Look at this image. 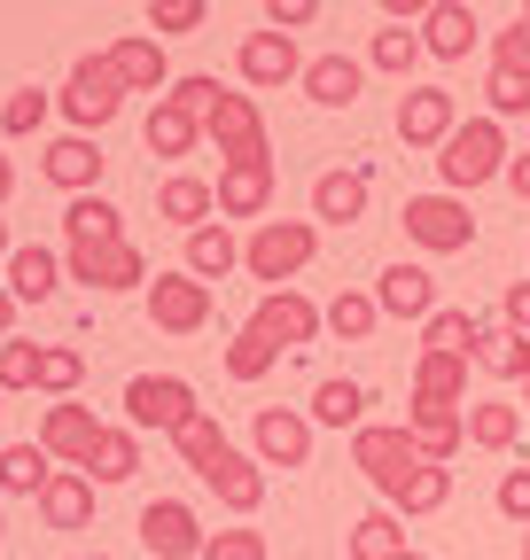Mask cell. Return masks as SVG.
<instances>
[{
  "instance_id": "15",
  "label": "cell",
  "mask_w": 530,
  "mask_h": 560,
  "mask_svg": "<svg viewBox=\"0 0 530 560\" xmlns=\"http://www.w3.org/2000/svg\"><path fill=\"white\" fill-rule=\"evenodd\" d=\"M39 444H47V459H55V467H79V475H87V459H94V444H102L94 405L55 397V405H47V420H39Z\"/></svg>"
},
{
  "instance_id": "29",
  "label": "cell",
  "mask_w": 530,
  "mask_h": 560,
  "mask_svg": "<svg viewBox=\"0 0 530 560\" xmlns=\"http://www.w3.org/2000/svg\"><path fill=\"white\" fill-rule=\"evenodd\" d=\"M0 265H9V296H16V304H47V296L62 289V257H55V249H39V242L9 249Z\"/></svg>"
},
{
  "instance_id": "34",
  "label": "cell",
  "mask_w": 530,
  "mask_h": 560,
  "mask_svg": "<svg viewBox=\"0 0 530 560\" xmlns=\"http://www.w3.org/2000/svg\"><path fill=\"white\" fill-rule=\"evenodd\" d=\"M398 552H414V545H406V522H398L390 506L352 522V560H398Z\"/></svg>"
},
{
  "instance_id": "43",
  "label": "cell",
  "mask_w": 530,
  "mask_h": 560,
  "mask_svg": "<svg viewBox=\"0 0 530 560\" xmlns=\"http://www.w3.org/2000/svg\"><path fill=\"white\" fill-rule=\"evenodd\" d=\"M39 350L47 342H0V397H9V389H39Z\"/></svg>"
},
{
  "instance_id": "32",
  "label": "cell",
  "mask_w": 530,
  "mask_h": 560,
  "mask_svg": "<svg viewBox=\"0 0 530 560\" xmlns=\"http://www.w3.org/2000/svg\"><path fill=\"white\" fill-rule=\"evenodd\" d=\"M359 420H367V389L352 374H327L312 389V429H359Z\"/></svg>"
},
{
  "instance_id": "42",
  "label": "cell",
  "mask_w": 530,
  "mask_h": 560,
  "mask_svg": "<svg viewBox=\"0 0 530 560\" xmlns=\"http://www.w3.org/2000/svg\"><path fill=\"white\" fill-rule=\"evenodd\" d=\"M79 382H87V359H79L71 342H47V350H39V389H47V397H71Z\"/></svg>"
},
{
  "instance_id": "24",
  "label": "cell",
  "mask_w": 530,
  "mask_h": 560,
  "mask_svg": "<svg viewBox=\"0 0 530 560\" xmlns=\"http://www.w3.org/2000/svg\"><path fill=\"white\" fill-rule=\"evenodd\" d=\"M32 506H39V522H47V529H87V522H94V482H87L79 467H55V475H47V490H39Z\"/></svg>"
},
{
  "instance_id": "51",
  "label": "cell",
  "mask_w": 530,
  "mask_h": 560,
  "mask_svg": "<svg viewBox=\"0 0 530 560\" xmlns=\"http://www.w3.org/2000/svg\"><path fill=\"white\" fill-rule=\"evenodd\" d=\"M499 319L530 335V280H515V289H507V304H499Z\"/></svg>"
},
{
  "instance_id": "38",
  "label": "cell",
  "mask_w": 530,
  "mask_h": 560,
  "mask_svg": "<svg viewBox=\"0 0 530 560\" xmlns=\"http://www.w3.org/2000/svg\"><path fill=\"white\" fill-rule=\"evenodd\" d=\"M320 327L336 335V342H367L375 327H382V312H375V296H359V289H344L336 304H320Z\"/></svg>"
},
{
  "instance_id": "40",
  "label": "cell",
  "mask_w": 530,
  "mask_h": 560,
  "mask_svg": "<svg viewBox=\"0 0 530 560\" xmlns=\"http://www.w3.org/2000/svg\"><path fill=\"white\" fill-rule=\"evenodd\" d=\"M274 366H281V350H274V342H265L257 327H242V335L227 342V374H234V382H265V374H274Z\"/></svg>"
},
{
  "instance_id": "18",
  "label": "cell",
  "mask_w": 530,
  "mask_h": 560,
  "mask_svg": "<svg viewBox=\"0 0 530 560\" xmlns=\"http://www.w3.org/2000/svg\"><path fill=\"white\" fill-rule=\"evenodd\" d=\"M102 140L94 132H62V140H47V156H39V172L62 187V195H102Z\"/></svg>"
},
{
  "instance_id": "30",
  "label": "cell",
  "mask_w": 530,
  "mask_h": 560,
  "mask_svg": "<svg viewBox=\"0 0 530 560\" xmlns=\"http://www.w3.org/2000/svg\"><path fill=\"white\" fill-rule=\"evenodd\" d=\"M47 475H55V459H47L39 436L32 444H9V452H0V499H39Z\"/></svg>"
},
{
  "instance_id": "60",
  "label": "cell",
  "mask_w": 530,
  "mask_h": 560,
  "mask_svg": "<svg viewBox=\"0 0 530 560\" xmlns=\"http://www.w3.org/2000/svg\"><path fill=\"white\" fill-rule=\"evenodd\" d=\"M87 560H110V552H87Z\"/></svg>"
},
{
  "instance_id": "8",
  "label": "cell",
  "mask_w": 530,
  "mask_h": 560,
  "mask_svg": "<svg viewBox=\"0 0 530 560\" xmlns=\"http://www.w3.org/2000/svg\"><path fill=\"white\" fill-rule=\"evenodd\" d=\"M204 140L219 149V164H242V156H274V132H265V109L250 102V94H211V109H204Z\"/></svg>"
},
{
  "instance_id": "61",
  "label": "cell",
  "mask_w": 530,
  "mask_h": 560,
  "mask_svg": "<svg viewBox=\"0 0 530 560\" xmlns=\"http://www.w3.org/2000/svg\"><path fill=\"white\" fill-rule=\"evenodd\" d=\"M522 405H530V382H522Z\"/></svg>"
},
{
  "instance_id": "45",
  "label": "cell",
  "mask_w": 530,
  "mask_h": 560,
  "mask_svg": "<svg viewBox=\"0 0 530 560\" xmlns=\"http://www.w3.org/2000/svg\"><path fill=\"white\" fill-rule=\"evenodd\" d=\"M211 16V0H149V32L157 39H172V32H195Z\"/></svg>"
},
{
  "instance_id": "58",
  "label": "cell",
  "mask_w": 530,
  "mask_h": 560,
  "mask_svg": "<svg viewBox=\"0 0 530 560\" xmlns=\"http://www.w3.org/2000/svg\"><path fill=\"white\" fill-rule=\"evenodd\" d=\"M522 560H530V529H522Z\"/></svg>"
},
{
  "instance_id": "28",
  "label": "cell",
  "mask_w": 530,
  "mask_h": 560,
  "mask_svg": "<svg viewBox=\"0 0 530 560\" xmlns=\"http://www.w3.org/2000/svg\"><path fill=\"white\" fill-rule=\"evenodd\" d=\"M141 140H149V156H195V140H204V117H195L187 102H172V94H157Z\"/></svg>"
},
{
  "instance_id": "59",
  "label": "cell",
  "mask_w": 530,
  "mask_h": 560,
  "mask_svg": "<svg viewBox=\"0 0 530 560\" xmlns=\"http://www.w3.org/2000/svg\"><path fill=\"white\" fill-rule=\"evenodd\" d=\"M522 24H530V0H522Z\"/></svg>"
},
{
  "instance_id": "3",
  "label": "cell",
  "mask_w": 530,
  "mask_h": 560,
  "mask_svg": "<svg viewBox=\"0 0 530 560\" xmlns=\"http://www.w3.org/2000/svg\"><path fill=\"white\" fill-rule=\"evenodd\" d=\"M320 257V226L312 219H257L242 242V272L265 280V289H289V280Z\"/></svg>"
},
{
  "instance_id": "50",
  "label": "cell",
  "mask_w": 530,
  "mask_h": 560,
  "mask_svg": "<svg viewBox=\"0 0 530 560\" xmlns=\"http://www.w3.org/2000/svg\"><path fill=\"white\" fill-rule=\"evenodd\" d=\"M320 16V0H265V24H274V32H304Z\"/></svg>"
},
{
  "instance_id": "49",
  "label": "cell",
  "mask_w": 530,
  "mask_h": 560,
  "mask_svg": "<svg viewBox=\"0 0 530 560\" xmlns=\"http://www.w3.org/2000/svg\"><path fill=\"white\" fill-rule=\"evenodd\" d=\"M484 94H492V117H530V86L507 79V70H492V86H484Z\"/></svg>"
},
{
  "instance_id": "19",
  "label": "cell",
  "mask_w": 530,
  "mask_h": 560,
  "mask_svg": "<svg viewBox=\"0 0 530 560\" xmlns=\"http://www.w3.org/2000/svg\"><path fill=\"white\" fill-rule=\"evenodd\" d=\"M469 366H476V374H492V382H530V335H522V327H507V319H476Z\"/></svg>"
},
{
  "instance_id": "53",
  "label": "cell",
  "mask_w": 530,
  "mask_h": 560,
  "mask_svg": "<svg viewBox=\"0 0 530 560\" xmlns=\"http://www.w3.org/2000/svg\"><path fill=\"white\" fill-rule=\"evenodd\" d=\"M499 179H507V187L530 202V156H507V172H499Z\"/></svg>"
},
{
  "instance_id": "6",
  "label": "cell",
  "mask_w": 530,
  "mask_h": 560,
  "mask_svg": "<svg viewBox=\"0 0 530 560\" xmlns=\"http://www.w3.org/2000/svg\"><path fill=\"white\" fill-rule=\"evenodd\" d=\"M406 242L414 249H429V257H452V249H469L476 242V210H469V195H406Z\"/></svg>"
},
{
  "instance_id": "9",
  "label": "cell",
  "mask_w": 530,
  "mask_h": 560,
  "mask_svg": "<svg viewBox=\"0 0 530 560\" xmlns=\"http://www.w3.org/2000/svg\"><path fill=\"white\" fill-rule=\"evenodd\" d=\"M195 412H204V405H195V389H187L180 374H132V382H125V420H132V429L180 436Z\"/></svg>"
},
{
  "instance_id": "44",
  "label": "cell",
  "mask_w": 530,
  "mask_h": 560,
  "mask_svg": "<svg viewBox=\"0 0 530 560\" xmlns=\"http://www.w3.org/2000/svg\"><path fill=\"white\" fill-rule=\"evenodd\" d=\"M47 102H55V94H39V86H16V94H9V109H0V132H9V140L39 132V125H47Z\"/></svg>"
},
{
  "instance_id": "47",
  "label": "cell",
  "mask_w": 530,
  "mask_h": 560,
  "mask_svg": "<svg viewBox=\"0 0 530 560\" xmlns=\"http://www.w3.org/2000/svg\"><path fill=\"white\" fill-rule=\"evenodd\" d=\"M195 560H265V537L257 529H211Z\"/></svg>"
},
{
  "instance_id": "33",
  "label": "cell",
  "mask_w": 530,
  "mask_h": 560,
  "mask_svg": "<svg viewBox=\"0 0 530 560\" xmlns=\"http://www.w3.org/2000/svg\"><path fill=\"white\" fill-rule=\"evenodd\" d=\"M234 265H242V242H234L227 226H195V234H187V272L204 280V289H211V280H227Z\"/></svg>"
},
{
  "instance_id": "4",
  "label": "cell",
  "mask_w": 530,
  "mask_h": 560,
  "mask_svg": "<svg viewBox=\"0 0 530 560\" xmlns=\"http://www.w3.org/2000/svg\"><path fill=\"white\" fill-rule=\"evenodd\" d=\"M352 467L382 490V506H390L398 482H406L414 467H429V459H422V444L406 436V420H359V429H352Z\"/></svg>"
},
{
  "instance_id": "55",
  "label": "cell",
  "mask_w": 530,
  "mask_h": 560,
  "mask_svg": "<svg viewBox=\"0 0 530 560\" xmlns=\"http://www.w3.org/2000/svg\"><path fill=\"white\" fill-rule=\"evenodd\" d=\"M9 195H16V164H9V156H0V202H9Z\"/></svg>"
},
{
  "instance_id": "17",
  "label": "cell",
  "mask_w": 530,
  "mask_h": 560,
  "mask_svg": "<svg viewBox=\"0 0 530 560\" xmlns=\"http://www.w3.org/2000/svg\"><path fill=\"white\" fill-rule=\"evenodd\" d=\"M274 187H281V172H274V156H242V164H219V219H265L274 210Z\"/></svg>"
},
{
  "instance_id": "21",
  "label": "cell",
  "mask_w": 530,
  "mask_h": 560,
  "mask_svg": "<svg viewBox=\"0 0 530 560\" xmlns=\"http://www.w3.org/2000/svg\"><path fill=\"white\" fill-rule=\"evenodd\" d=\"M110 55V70L125 79V94H164L172 86V62H164V39L157 32H125L117 47H102Z\"/></svg>"
},
{
  "instance_id": "37",
  "label": "cell",
  "mask_w": 530,
  "mask_h": 560,
  "mask_svg": "<svg viewBox=\"0 0 530 560\" xmlns=\"http://www.w3.org/2000/svg\"><path fill=\"white\" fill-rule=\"evenodd\" d=\"M141 475V444H132V429H102V444H94V459H87V482H132Z\"/></svg>"
},
{
  "instance_id": "14",
  "label": "cell",
  "mask_w": 530,
  "mask_h": 560,
  "mask_svg": "<svg viewBox=\"0 0 530 560\" xmlns=\"http://www.w3.org/2000/svg\"><path fill=\"white\" fill-rule=\"evenodd\" d=\"M234 70H242V86H265V94H281L289 79H304V55H297V32H250L242 39V55H234Z\"/></svg>"
},
{
  "instance_id": "52",
  "label": "cell",
  "mask_w": 530,
  "mask_h": 560,
  "mask_svg": "<svg viewBox=\"0 0 530 560\" xmlns=\"http://www.w3.org/2000/svg\"><path fill=\"white\" fill-rule=\"evenodd\" d=\"M429 9H437V0H382V16H390V24H422Z\"/></svg>"
},
{
  "instance_id": "13",
  "label": "cell",
  "mask_w": 530,
  "mask_h": 560,
  "mask_svg": "<svg viewBox=\"0 0 530 560\" xmlns=\"http://www.w3.org/2000/svg\"><path fill=\"white\" fill-rule=\"evenodd\" d=\"M460 125V102H452V86H406L398 94V140L406 149H445V132Z\"/></svg>"
},
{
  "instance_id": "26",
  "label": "cell",
  "mask_w": 530,
  "mask_h": 560,
  "mask_svg": "<svg viewBox=\"0 0 530 560\" xmlns=\"http://www.w3.org/2000/svg\"><path fill=\"white\" fill-rule=\"evenodd\" d=\"M157 219H172L180 234L211 226V219H219V195H211V179H195V172H172V179L157 187Z\"/></svg>"
},
{
  "instance_id": "54",
  "label": "cell",
  "mask_w": 530,
  "mask_h": 560,
  "mask_svg": "<svg viewBox=\"0 0 530 560\" xmlns=\"http://www.w3.org/2000/svg\"><path fill=\"white\" fill-rule=\"evenodd\" d=\"M9 327H16V296H9V280H0V342H9Z\"/></svg>"
},
{
  "instance_id": "20",
  "label": "cell",
  "mask_w": 530,
  "mask_h": 560,
  "mask_svg": "<svg viewBox=\"0 0 530 560\" xmlns=\"http://www.w3.org/2000/svg\"><path fill=\"white\" fill-rule=\"evenodd\" d=\"M375 312L382 319H429L437 312V280H429V265H382V280H375Z\"/></svg>"
},
{
  "instance_id": "35",
  "label": "cell",
  "mask_w": 530,
  "mask_h": 560,
  "mask_svg": "<svg viewBox=\"0 0 530 560\" xmlns=\"http://www.w3.org/2000/svg\"><path fill=\"white\" fill-rule=\"evenodd\" d=\"M445 499H452V467H437V459H429V467H414L406 482H398L390 514H398V522H406V514H437Z\"/></svg>"
},
{
  "instance_id": "41",
  "label": "cell",
  "mask_w": 530,
  "mask_h": 560,
  "mask_svg": "<svg viewBox=\"0 0 530 560\" xmlns=\"http://www.w3.org/2000/svg\"><path fill=\"white\" fill-rule=\"evenodd\" d=\"M476 342V312H460V304H437L422 319V350H469Z\"/></svg>"
},
{
  "instance_id": "7",
  "label": "cell",
  "mask_w": 530,
  "mask_h": 560,
  "mask_svg": "<svg viewBox=\"0 0 530 560\" xmlns=\"http://www.w3.org/2000/svg\"><path fill=\"white\" fill-rule=\"evenodd\" d=\"M55 102H62V117H71V132H102V125L125 109V79L110 70V55H79Z\"/></svg>"
},
{
  "instance_id": "25",
  "label": "cell",
  "mask_w": 530,
  "mask_h": 560,
  "mask_svg": "<svg viewBox=\"0 0 530 560\" xmlns=\"http://www.w3.org/2000/svg\"><path fill=\"white\" fill-rule=\"evenodd\" d=\"M469 47H476V9H469V0H437V9L422 16V55L469 62Z\"/></svg>"
},
{
  "instance_id": "22",
  "label": "cell",
  "mask_w": 530,
  "mask_h": 560,
  "mask_svg": "<svg viewBox=\"0 0 530 560\" xmlns=\"http://www.w3.org/2000/svg\"><path fill=\"white\" fill-rule=\"evenodd\" d=\"M367 195H375V179H367L359 164L320 172V179H312V226H352V219H367Z\"/></svg>"
},
{
  "instance_id": "2",
  "label": "cell",
  "mask_w": 530,
  "mask_h": 560,
  "mask_svg": "<svg viewBox=\"0 0 530 560\" xmlns=\"http://www.w3.org/2000/svg\"><path fill=\"white\" fill-rule=\"evenodd\" d=\"M507 125L499 117H460L452 132H445V149H437V179H445V195H469V187H484V179H499L507 172Z\"/></svg>"
},
{
  "instance_id": "62",
  "label": "cell",
  "mask_w": 530,
  "mask_h": 560,
  "mask_svg": "<svg viewBox=\"0 0 530 560\" xmlns=\"http://www.w3.org/2000/svg\"><path fill=\"white\" fill-rule=\"evenodd\" d=\"M0 537H9V529H0Z\"/></svg>"
},
{
  "instance_id": "48",
  "label": "cell",
  "mask_w": 530,
  "mask_h": 560,
  "mask_svg": "<svg viewBox=\"0 0 530 560\" xmlns=\"http://www.w3.org/2000/svg\"><path fill=\"white\" fill-rule=\"evenodd\" d=\"M499 514H507L515 529H530V467H507V475H499Z\"/></svg>"
},
{
  "instance_id": "12",
  "label": "cell",
  "mask_w": 530,
  "mask_h": 560,
  "mask_svg": "<svg viewBox=\"0 0 530 560\" xmlns=\"http://www.w3.org/2000/svg\"><path fill=\"white\" fill-rule=\"evenodd\" d=\"M132 529H141V545H149L157 560H195V552H204V537H211L204 522H195L187 499H149Z\"/></svg>"
},
{
  "instance_id": "16",
  "label": "cell",
  "mask_w": 530,
  "mask_h": 560,
  "mask_svg": "<svg viewBox=\"0 0 530 560\" xmlns=\"http://www.w3.org/2000/svg\"><path fill=\"white\" fill-rule=\"evenodd\" d=\"M250 327L274 342V350H304V342L320 335V304H312L304 289H265L257 312H250Z\"/></svg>"
},
{
  "instance_id": "10",
  "label": "cell",
  "mask_w": 530,
  "mask_h": 560,
  "mask_svg": "<svg viewBox=\"0 0 530 560\" xmlns=\"http://www.w3.org/2000/svg\"><path fill=\"white\" fill-rule=\"evenodd\" d=\"M149 327H164V335H204V327H211V289H204L187 265H180V272H149Z\"/></svg>"
},
{
  "instance_id": "57",
  "label": "cell",
  "mask_w": 530,
  "mask_h": 560,
  "mask_svg": "<svg viewBox=\"0 0 530 560\" xmlns=\"http://www.w3.org/2000/svg\"><path fill=\"white\" fill-rule=\"evenodd\" d=\"M398 560H429V552H398Z\"/></svg>"
},
{
  "instance_id": "56",
  "label": "cell",
  "mask_w": 530,
  "mask_h": 560,
  "mask_svg": "<svg viewBox=\"0 0 530 560\" xmlns=\"http://www.w3.org/2000/svg\"><path fill=\"white\" fill-rule=\"evenodd\" d=\"M0 257H9V219H0Z\"/></svg>"
},
{
  "instance_id": "46",
  "label": "cell",
  "mask_w": 530,
  "mask_h": 560,
  "mask_svg": "<svg viewBox=\"0 0 530 560\" xmlns=\"http://www.w3.org/2000/svg\"><path fill=\"white\" fill-rule=\"evenodd\" d=\"M492 70H507V79H522V86H530V24H522V16L492 39Z\"/></svg>"
},
{
  "instance_id": "1",
  "label": "cell",
  "mask_w": 530,
  "mask_h": 560,
  "mask_svg": "<svg viewBox=\"0 0 530 560\" xmlns=\"http://www.w3.org/2000/svg\"><path fill=\"white\" fill-rule=\"evenodd\" d=\"M172 444H180V459L195 467V482L219 490V506H227V514H257V506H265V467H257L227 429H219L211 412H195Z\"/></svg>"
},
{
  "instance_id": "27",
  "label": "cell",
  "mask_w": 530,
  "mask_h": 560,
  "mask_svg": "<svg viewBox=\"0 0 530 560\" xmlns=\"http://www.w3.org/2000/svg\"><path fill=\"white\" fill-rule=\"evenodd\" d=\"M414 397L422 405H469V350H422L414 359Z\"/></svg>"
},
{
  "instance_id": "31",
  "label": "cell",
  "mask_w": 530,
  "mask_h": 560,
  "mask_svg": "<svg viewBox=\"0 0 530 560\" xmlns=\"http://www.w3.org/2000/svg\"><path fill=\"white\" fill-rule=\"evenodd\" d=\"M515 436H522V405H507V397L469 405V444L476 452H515Z\"/></svg>"
},
{
  "instance_id": "36",
  "label": "cell",
  "mask_w": 530,
  "mask_h": 560,
  "mask_svg": "<svg viewBox=\"0 0 530 560\" xmlns=\"http://www.w3.org/2000/svg\"><path fill=\"white\" fill-rule=\"evenodd\" d=\"M110 234H125L117 202L110 195H71V210H62V242H110Z\"/></svg>"
},
{
  "instance_id": "39",
  "label": "cell",
  "mask_w": 530,
  "mask_h": 560,
  "mask_svg": "<svg viewBox=\"0 0 530 560\" xmlns=\"http://www.w3.org/2000/svg\"><path fill=\"white\" fill-rule=\"evenodd\" d=\"M414 62H422V32H406V24L375 32V47H367V70H382V79H406Z\"/></svg>"
},
{
  "instance_id": "23",
  "label": "cell",
  "mask_w": 530,
  "mask_h": 560,
  "mask_svg": "<svg viewBox=\"0 0 530 560\" xmlns=\"http://www.w3.org/2000/svg\"><path fill=\"white\" fill-rule=\"evenodd\" d=\"M297 86H304V102H320V109H352L359 86H367V62H359V55H312Z\"/></svg>"
},
{
  "instance_id": "11",
  "label": "cell",
  "mask_w": 530,
  "mask_h": 560,
  "mask_svg": "<svg viewBox=\"0 0 530 560\" xmlns=\"http://www.w3.org/2000/svg\"><path fill=\"white\" fill-rule=\"evenodd\" d=\"M250 459H257V467H312V412L257 405V420H250Z\"/></svg>"
},
{
  "instance_id": "5",
  "label": "cell",
  "mask_w": 530,
  "mask_h": 560,
  "mask_svg": "<svg viewBox=\"0 0 530 560\" xmlns=\"http://www.w3.org/2000/svg\"><path fill=\"white\" fill-rule=\"evenodd\" d=\"M62 272H71V280H87L94 296L149 289V257L132 249L125 234H110V242H62Z\"/></svg>"
}]
</instances>
